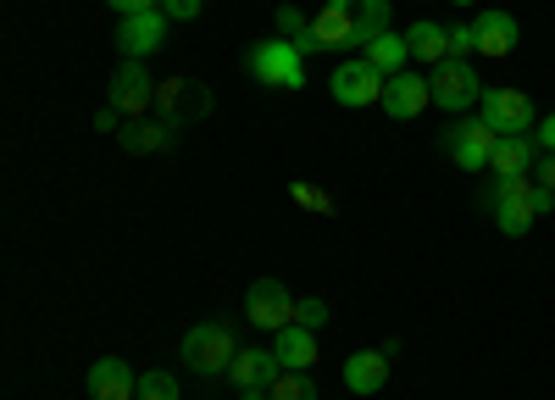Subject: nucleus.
I'll return each mask as SVG.
<instances>
[{
  "label": "nucleus",
  "mask_w": 555,
  "mask_h": 400,
  "mask_svg": "<svg viewBox=\"0 0 555 400\" xmlns=\"http://www.w3.org/2000/svg\"><path fill=\"white\" fill-rule=\"evenodd\" d=\"M311 28H317V39H322V51H339V44H350V23H345L339 7H322V12L311 17Z\"/></svg>",
  "instance_id": "obj_23"
},
{
  "label": "nucleus",
  "mask_w": 555,
  "mask_h": 400,
  "mask_svg": "<svg viewBox=\"0 0 555 400\" xmlns=\"http://www.w3.org/2000/svg\"><path fill=\"white\" fill-rule=\"evenodd\" d=\"M306 28H311V17H300L295 7H278V39H289V44H295Z\"/></svg>",
  "instance_id": "obj_27"
},
{
  "label": "nucleus",
  "mask_w": 555,
  "mask_h": 400,
  "mask_svg": "<svg viewBox=\"0 0 555 400\" xmlns=\"http://www.w3.org/2000/svg\"><path fill=\"white\" fill-rule=\"evenodd\" d=\"M405 44H411V56L428 62V67L450 62V28H439V23H411L405 28Z\"/></svg>",
  "instance_id": "obj_21"
},
{
  "label": "nucleus",
  "mask_w": 555,
  "mask_h": 400,
  "mask_svg": "<svg viewBox=\"0 0 555 400\" xmlns=\"http://www.w3.org/2000/svg\"><path fill=\"white\" fill-rule=\"evenodd\" d=\"M295 323H306V328H322V323H328V306H322V300H300Z\"/></svg>",
  "instance_id": "obj_29"
},
{
  "label": "nucleus",
  "mask_w": 555,
  "mask_h": 400,
  "mask_svg": "<svg viewBox=\"0 0 555 400\" xmlns=\"http://www.w3.org/2000/svg\"><path fill=\"white\" fill-rule=\"evenodd\" d=\"M267 400H317V384L306 373H278L267 384Z\"/></svg>",
  "instance_id": "obj_24"
},
{
  "label": "nucleus",
  "mask_w": 555,
  "mask_h": 400,
  "mask_svg": "<svg viewBox=\"0 0 555 400\" xmlns=\"http://www.w3.org/2000/svg\"><path fill=\"white\" fill-rule=\"evenodd\" d=\"M473 28H478V56H489V62H505L522 39V23L512 12H478Z\"/></svg>",
  "instance_id": "obj_16"
},
{
  "label": "nucleus",
  "mask_w": 555,
  "mask_h": 400,
  "mask_svg": "<svg viewBox=\"0 0 555 400\" xmlns=\"http://www.w3.org/2000/svg\"><path fill=\"white\" fill-rule=\"evenodd\" d=\"M533 162H539V140H528V133H512V140H500L494 156H489L494 178H528Z\"/></svg>",
  "instance_id": "obj_19"
},
{
  "label": "nucleus",
  "mask_w": 555,
  "mask_h": 400,
  "mask_svg": "<svg viewBox=\"0 0 555 400\" xmlns=\"http://www.w3.org/2000/svg\"><path fill=\"white\" fill-rule=\"evenodd\" d=\"M167 12L162 7H151V12H133V17H122L117 23V51L128 56V62H145L151 51H156V44L167 39Z\"/></svg>",
  "instance_id": "obj_11"
},
{
  "label": "nucleus",
  "mask_w": 555,
  "mask_h": 400,
  "mask_svg": "<svg viewBox=\"0 0 555 400\" xmlns=\"http://www.w3.org/2000/svg\"><path fill=\"white\" fill-rule=\"evenodd\" d=\"M478 117L500 133V140H512V133H528L533 128V101L522 95V89H483Z\"/></svg>",
  "instance_id": "obj_9"
},
{
  "label": "nucleus",
  "mask_w": 555,
  "mask_h": 400,
  "mask_svg": "<svg viewBox=\"0 0 555 400\" xmlns=\"http://www.w3.org/2000/svg\"><path fill=\"white\" fill-rule=\"evenodd\" d=\"M428 106H434V83H428L423 73H395V78L384 83V112H389L395 122L423 117Z\"/></svg>",
  "instance_id": "obj_12"
},
{
  "label": "nucleus",
  "mask_w": 555,
  "mask_h": 400,
  "mask_svg": "<svg viewBox=\"0 0 555 400\" xmlns=\"http://www.w3.org/2000/svg\"><path fill=\"white\" fill-rule=\"evenodd\" d=\"M539 151H555V112L539 122Z\"/></svg>",
  "instance_id": "obj_33"
},
{
  "label": "nucleus",
  "mask_w": 555,
  "mask_h": 400,
  "mask_svg": "<svg viewBox=\"0 0 555 400\" xmlns=\"http://www.w3.org/2000/svg\"><path fill=\"white\" fill-rule=\"evenodd\" d=\"M139 400H178V378H167V373H139Z\"/></svg>",
  "instance_id": "obj_26"
},
{
  "label": "nucleus",
  "mask_w": 555,
  "mask_h": 400,
  "mask_svg": "<svg viewBox=\"0 0 555 400\" xmlns=\"http://www.w3.org/2000/svg\"><path fill=\"white\" fill-rule=\"evenodd\" d=\"M444 145H450V162H455L461 172H478V167H489L500 133H494L483 117H461V122L444 133Z\"/></svg>",
  "instance_id": "obj_8"
},
{
  "label": "nucleus",
  "mask_w": 555,
  "mask_h": 400,
  "mask_svg": "<svg viewBox=\"0 0 555 400\" xmlns=\"http://www.w3.org/2000/svg\"><path fill=\"white\" fill-rule=\"evenodd\" d=\"M389 356H395V345L389 350H356L345 362V389L350 395H378L389 384Z\"/></svg>",
  "instance_id": "obj_17"
},
{
  "label": "nucleus",
  "mask_w": 555,
  "mask_h": 400,
  "mask_svg": "<svg viewBox=\"0 0 555 400\" xmlns=\"http://www.w3.org/2000/svg\"><path fill=\"white\" fill-rule=\"evenodd\" d=\"M289 201H300L306 211H317V217H334L339 206H334V195L328 190H322V184H306V178H295V184H289Z\"/></svg>",
  "instance_id": "obj_25"
},
{
  "label": "nucleus",
  "mask_w": 555,
  "mask_h": 400,
  "mask_svg": "<svg viewBox=\"0 0 555 400\" xmlns=\"http://www.w3.org/2000/svg\"><path fill=\"white\" fill-rule=\"evenodd\" d=\"M478 51V28L473 23H461V28H450V56H461V62H467Z\"/></svg>",
  "instance_id": "obj_28"
},
{
  "label": "nucleus",
  "mask_w": 555,
  "mask_h": 400,
  "mask_svg": "<svg viewBox=\"0 0 555 400\" xmlns=\"http://www.w3.org/2000/svg\"><path fill=\"white\" fill-rule=\"evenodd\" d=\"M384 73L366 62V56H356V62H339L334 67V78H328V89H334V101L339 106H384Z\"/></svg>",
  "instance_id": "obj_5"
},
{
  "label": "nucleus",
  "mask_w": 555,
  "mask_h": 400,
  "mask_svg": "<svg viewBox=\"0 0 555 400\" xmlns=\"http://www.w3.org/2000/svg\"><path fill=\"white\" fill-rule=\"evenodd\" d=\"M533 167H539V184H544V190H555V151H539V162H533Z\"/></svg>",
  "instance_id": "obj_31"
},
{
  "label": "nucleus",
  "mask_w": 555,
  "mask_h": 400,
  "mask_svg": "<svg viewBox=\"0 0 555 400\" xmlns=\"http://www.w3.org/2000/svg\"><path fill=\"white\" fill-rule=\"evenodd\" d=\"M278 373H284V362H278L272 350H240V356H234V367H228L234 389H267Z\"/></svg>",
  "instance_id": "obj_18"
},
{
  "label": "nucleus",
  "mask_w": 555,
  "mask_h": 400,
  "mask_svg": "<svg viewBox=\"0 0 555 400\" xmlns=\"http://www.w3.org/2000/svg\"><path fill=\"white\" fill-rule=\"evenodd\" d=\"M162 12L172 23H190V17H201V0H162Z\"/></svg>",
  "instance_id": "obj_30"
},
{
  "label": "nucleus",
  "mask_w": 555,
  "mask_h": 400,
  "mask_svg": "<svg viewBox=\"0 0 555 400\" xmlns=\"http://www.w3.org/2000/svg\"><path fill=\"white\" fill-rule=\"evenodd\" d=\"M455 7H473V0H455Z\"/></svg>",
  "instance_id": "obj_34"
},
{
  "label": "nucleus",
  "mask_w": 555,
  "mask_h": 400,
  "mask_svg": "<svg viewBox=\"0 0 555 400\" xmlns=\"http://www.w3.org/2000/svg\"><path fill=\"white\" fill-rule=\"evenodd\" d=\"M533 190H539V184H528V178H494V184H489L483 206L494 211L500 234L522 240V234L533 229V217H539V206H533Z\"/></svg>",
  "instance_id": "obj_1"
},
{
  "label": "nucleus",
  "mask_w": 555,
  "mask_h": 400,
  "mask_svg": "<svg viewBox=\"0 0 555 400\" xmlns=\"http://www.w3.org/2000/svg\"><path fill=\"white\" fill-rule=\"evenodd\" d=\"M83 384H89V400H139V373L122 356H101Z\"/></svg>",
  "instance_id": "obj_13"
},
{
  "label": "nucleus",
  "mask_w": 555,
  "mask_h": 400,
  "mask_svg": "<svg viewBox=\"0 0 555 400\" xmlns=\"http://www.w3.org/2000/svg\"><path fill=\"white\" fill-rule=\"evenodd\" d=\"M250 78L256 83H272V89H306V56L295 51L289 39H261L256 51L245 56Z\"/></svg>",
  "instance_id": "obj_3"
},
{
  "label": "nucleus",
  "mask_w": 555,
  "mask_h": 400,
  "mask_svg": "<svg viewBox=\"0 0 555 400\" xmlns=\"http://www.w3.org/2000/svg\"><path fill=\"white\" fill-rule=\"evenodd\" d=\"M156 106L167 122H201L211 112V89L195 78H167V83H156Z\"/></svg>",
  "instance_id": "obj_10"
},
{
  "label": "nucleus",
  "mask_w": 555,
  "mask_h": 400,
  "mask_svg": "<svg viewBox=\"0 0 555 400\" xmlns=\"http://www.w3.org/2000/svg\"><path fill=\"white\" fill-rule=\"evenodd\" d=\"M295 311H300V300H295L284 284H278V279H256L250 295H245V318H250L261 334L289 328V323H295Z\"/></svg>",
  "instance_id": "obj_6"
},
{
  "label": "nucleus",
  "mask_w": 555,
  "mask_h": 400,
  "mask_svg": "<svg viewBox=\"0 0 555 400\" xmlns=\"http://www.w3.org/2000/svg\"><path fill=\"white\" fill-rule=\"evenodd\" d=\"M428 83H434V106H439V112H473V106L483 101L478 67H473V62H461V56L439 62Z\"/></svg>",
  "instance_id": "obj_4"
},
{
  "label": "nucleus",
  "mask_w": 555,
  "mask_h": 400,
  "mask_svg": "<svg viewBox=\"0 0 555 400\" xmlns=\"http://www.w3.org/2000/svg\"><path fill=\"white\" fill-rule=\"evenodd\" d=\"M272 356L284 362V373H311V367H317V356H322L317 328H306V323L278 328V334H272Z\"/></svg>",
  "instance_id": "obj_15"
},
{
  "label": "nucleus",
  "mask_w": 555,
  "mask_h": 400,
  "mask_svg": "<svg viewBox=\"0 0 555 400\" xmlns=\"http://www.w3.org/2000/svg\"><path fill=\"white\" fill-rule=\"evenodd\" d=\"M122 151L128 156H151V151H167L172 145V122H151V117H139V122H122Z\"/></svg>",
  "instance_id": "obj_20"
},
{
  "label": "nucleus",
  "mask_w": 555,
  "mask_h": 400,
  "mask_svg": "<svg viewBox=\"0 0 555 400\" xmlns=\"http://www.w3.org/2000/svg\"><path fill=\"white\" fill-rule=\"evenodd\" d=\"M361 56L373 62L384 78H395V73H405V62H411V44H405V34H378Z\"/></svg>",
  "instance_id": "obj_22"
},
{
  "label": "nucleus",
  "mask_w": 555,
  "mask_h": 400,
  "mask_svg": "<svg viewBox=\"0 0 555 400\" xmlns=\"http://www.w3.org/2000/svg\"><path fill=\"white\" fill-rule=\"evenodd\" d=\"M106 106L122 112L128 122H139V117L156 106V83H151V73L139 67V62H122V67L112 73V83H106Z\"/></svg>",
  "instance_id": "obj_7"
},
{
  "label": "nucleus",
  "mask_w": 555,
  "mask_h": 400,
  "mask_svg": "<svg viewBox=\"0 0 555 400\" xmlns=\"http://www.w3.org/2000/svg\"><path fill=\"white\" fill-rule=\"evenodd\" d=\"M234 356H240V339H234L228 323H201V328L183 334V367H195L206 378L228 373V367H234Z\"/></svg>",
  "instance_id": "obj_2"
},
{
  "label": "nucleus",
  "mask_w": 555,
  "mask_h": 400,
  "mask_svg": "<svg viewBox=\"0 0 555 400\" xmlns=\"http://www.w3.org/2000/svg\"><path fill=\"white\" fill-rule=\"evenodd\" d=\"M112 12H122V17H133V12H151V7H162V0H106Z\"/></svg>",
  "instance_id": "obj_32"
},
{
  "label": "nucleus",
  "mask_w": 555,
  "mask_h": 400,
  "mask_svg": "<svg viewBox=\"0 0 555 400\" xmlns=\"http://www.w3.org/2000/svg\"><path fill=\"white\" fill-rule=\"evenodd\" d=\"M328 7L345 12L356 51H366V44H373L378 34H389V0H328Z\"/></svg>",
  "instance_id": "obj_14"
}]
</instances>
